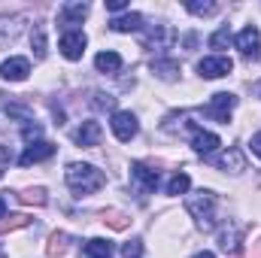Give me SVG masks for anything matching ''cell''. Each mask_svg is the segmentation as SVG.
<instances>
[{"label":"cell","instance_id":"44dd1931","mask_svg":"<svg viewBox=\"0 0 261 258\" xmlns=\"http://www.w3.org/2000/svg\"><path fill=\"white\" fill-rule=\"evenodd\" d=\"M85 258H113V243L110 240H100V237L88 240L85 243Z\"/></svg>","mask_w":261,"mask_h":258},{"label":"cell","instance_id":"ffe728a7","mask_svg":"<svg viewBox=\"0 0 261 258\" xmlns=\"http://www.w3.org/2000/svg\"><path fill=\"white\" fill-rule=\"evenodd\" d=\"M67 249H70V234H64V231H55V234L49 237V243H46V255H49V258H58V255H64Z\"/></svg>","mask_w":261,"mask_h":258},{"label":"cell","instance_id":"603a6c76","mask_svg":"<svg viewBox=\"0 0 261 258\" xmlns=\"http://www.w3.org/2000/svg\"><path fill=\"white\" fill-rule=\"evenodd\" d=\"M219 246L234 255V252L240 249V231H237V228H222V231H219Z\"/></svg>","mask_w":261,"mask_h":258},{"label":"cell","instance_id":"277c9868","mask_svg":"<svg viewBox=\"0 0 261 258\" xmlns=\"http://www.w3.org/2000/svg\"><path fill=\"white\" fill-rule=\"evenodd\" d=\"M237 107V97L234 94H228V91H219V94H213V100L206 104V116L210 119H216V122H222V125H228L231 122V110Z\"/></svg>","mask_w":261,"mask_h":258},{"label":"cell","instance_id":"3957f363","mask_svg":"<svg viewBox=\"0 0 261 258\" xmlns=\"http://www.w3.org/2000/svg\"><path fill=\"white\" fill-rule=\"evenodd\" d=\"M130 183H134V192L146 197L158 189V170H152L146 164H130Z\"/></svg>","mask_w":261,"mask_h":258},{"label":"cell","instance_id":"8fae6325","mask_svg":"<svg viewBox=\"0 0 261 258\" xmlns=\"http://www.w3.org/2000/svg\"><path fill=\"white\" fill-rule=\"evenodd\" d=\"M52 155H55V146H52V143H46V140H37V143H31V146L21 152L18 164H21V167H31V164L46 161V158H52Z\"/></svg>","mask_w":261,"mask_h":258},{"label":"cell","instance_id":"6da1fadb","mask_svg":"<svg viewBox=\"0 0 261 258\" xmlns=\"http://www.w3.org/2000/svg\"><path fill=\"white\" fill-rule=\"evenodd\" d=\"M64 179H67V186H70L76 194L100 192V189L107 186V176H103V170H97L94 164H82V161H73V164H67Z\"/></svg>","mask_w":261,"mask_h":258},{"label":"cell","instance_id":"d590c367","mask_svg":"<svg viewBox=\"0 0 261 258\" xmlns=\"http://www.w3.org/2000/svg\"><path fill=\"white\" fill-rule=\"evenodd\" d=\"M249 258H261V240H258V243H252V249H249Z\"/></svg>","mask_w":261,"mask_h":258},{"label":"cell","instance_id":"d4e9b609","mask_svg":"<svg viewBox=\"0 0 261 258\" xmlns=\"http://www.w3.org/2000/svg\"><path fill=\"white\" fill-rule=\"evenodd\" d=\"M189 189H192V179H189L186 173H173L164 192L170 194V197H179V194H186V192H189Z\"/></svg>","mask_w":261,"mask_h":258},{"label":"cell","instance_id":"4fadbf2b","mask_svg":"<svg viewBox=\"0 0 261 258\" xmlns=\"http://www.w3.org/2000/svg\"><path fill=\"white\" fill-rule=\"evenodd\" d=\"M100 125L97 122H82L79 128L73 131V143H79V146H85V149H91V146H97L100 143Z\"/></svg>","mask_w":261,"mask_h":258},{"label":"cell","instance_id":"5b68a950","mask_svg":"<svg viewBox=\"0 0 261 258\" xmlns=\"http://www.w3.org/2000/svg\"><path fill=\"white\" fill-rule=\"evenodd\" d=\"M234 46L240 49V55H243V58H249V61H258V58H261V34H258V28H255V24L243 28V31L237 34Z\"/></svg>","mask_w":261,"mask_h":258},{"label":"cell","instance_id":"9c48e42d","mask_svg":"<svg viewBox=\"0 0 261 258\" xmlns=\"http://www.w3.org/2000/svg\"><path fill=\"white\" fill-rule=\"evenodd\" d=\"M58 46H61V55L67 61H79L82 52H85V34L82 31H67V34H61Z\"/></svg>","mask_w":261,"mask_h":258},{"label":"cell","instance_id":"d6986e66","mask_svg":"<svg viewBox=\"0 0 261 258\" xmlns=\"http://www.w3.org/2000/svg\"><path fill=\"white\" fill-rule=\"evenodd\" d=\"M94 67H97L100 73H119V70H122V55H119V52H100V55L94 58Z\"/></svg>","mask_w":261,"mask_h":258},{"label":"cell","instance_id":"ba28073f","mask_svg":"<svg viewBox=\"0 0 261 258\" xmlns=\"http://www.w3.org/2000/svg\"><path fill=\"white\" fill-rule=\"evenodd\" d=\"M173 40H176V34H173L170 24H155V28L143 37V49H170Z\"/></svg>","mask_w":261,"mask_h":258},{"label":"cell","instance_id":"ab89813d","mask_svg":"<svg viewBox=\"0 0 261 258\" xmlns=\"http://www.w3.org/2000/svg\"><path fill=\"white\" fill-rule=\"evenodd\" d=\"M0 258H6V255H3V249H0Z\"/></svg>","mask_w":261,"mask_h":258},{"label":"cell","instance_id":"8992f818","mask_svg":"<svg viewBox=\"0 0 261 258\" xmlns=\"http://www.w3.org/2000/svg\"><path fill=\"white\" fill-rule=\"evenodd\" d=\"M231 70H234V61L225 58V55H216V58H203V61H197V73H200L203 79H222V76H228Z\"/></svg>","mask_w":261,"mask_h":258},{"label":"cell","instance_id":"83f0119b","mask_svg":"<svg viewBox=\"0 0 261 258\" xmlns=\"http://www.w3.org/2000/svg\"><path fill=\"white\" fill-rule=\"evenodd\" d=\"M24 225H31V219H28L24 213H18V216H6V219L0 222V234H6V231H15V228H24Z\"/></svg>","mask_w":261,"mask_h":258},{"label":"cell","instance_id":"7402d4cb","mask_svg":"<svg viewBox=\"0 0 261 258\" xmlns=\"http://www.w3.org/2000/svg\"><path fill=\"white\" fill-rule=\"evenodd\" d=\"M100 219H103L113 231H125V228H130V216L128 213H122V210H103Z\"/></svg>","mask_w":261,"mask_h":258},{"label":"cell","instance_id":"cb8c5ba5","mask_svg":"<svg viewBox=\"0 0 261 258\" xmlns=\"http://www.w3.org/2000/svg\"><path fill=\"white\" fill-rule=\"evenodd\" d=\"M31 49H34V58H37V61H43V58H46V31H43V24H34Z\"/></svg>","mask_w":261,"mask_h":258},{"label":"cell","instance_id":"f546056e","mask_svg":"<svg viewBox=\"0 0 261 258\" xmlns=\"http://www.w3.org/2000/svg\"><path fill=\"white\" fill-rule=\"evenodd\" d=\"M228 43H231V31H228V28H219V31L210 37V49H225Z\"/></svg>","mask_w":261,"mask_h":258},{"label":"cell","instance_id":"4dcf8cb0","mask_svg":"<svg viewBox=\"0 0 261 258\" xmlns=\"http://www.w3.org/2000/svg\"><path fill=\"white\" fill-rule=\"evenodd\" d=\"M122 255H125V258H140V255H143V240H140V237H134L130 243H125V246H122Z\"/></svg>","mask_w":261,"mask_h":258},{"label":"cell","instance_id":"d6a6232c","mask_svg":"<svg viewBox=\"0 0 261 258\" xmlns=\"http://www.w3.org/2000/svg\"><path fill=\"white\" fill-rule=\"evenodd\" d=\"M6 164H9V149L0 146V176H3V170H6Z\"/></svg>","mask_w":261,"mask_h":258},{"label":"cell","instance_id":"7c38bea8","mask_svg":"<svg viewBox=\"0 0 261 258\" xmlns=\"http://www.w3.org/2000/svg\"><path fill=\"white\" fill-rule=\"evenodd\" d=\"M28 73H31V61L28 58H6L0 64V76L6 82H21V79H28Z\"/></svg>","mask_w":261,"mask_h":258},{"label":"cell","instance_id":"e575fe53","mask_svg":"<svg viewBox=\"0 0 261 258\" xmlns=\"http://www.w3.org/2000/svg\"><path fill=\"white\" fill-rule=\"evenodd\" d=\"M249 146H252V152H255V155L261 158V131L255 134V137H252V140H249Z\"/></svg>","mask_w":261,"mask_h":258},{"label":"cell","instance_id":"60d3db41","mask_svg":"<svg viewBox=\"0 0 261 258\" xmlns=\"http://www.w3.org/2000/svg\"><path fill=\"white\" fill-rule=\"evenodd\" d=\"M258 94H261V85H258Z\"/></svg>","mask_w":261,"mask_h":258},{"label":"cell","instance_id":"f35d334b","mask_svg":"<svg viewBox=\"0 0 261 258\" xmlns=\"http://www.w3.org/2000/svg\"><path fill=\"white\" fill-rule=\"evenodd\" d=\"M195 258H216V255H213V252H206V249H203V252H197Z\"/></svg>","mask_w":261,"mask_h":258},{"label":"cell","instance_id":"5bb4252c","mask_svg":"<svg viewBox=\"0 0 261 258\" xmlns=\"http://www.w3.org/2000/svg\"><path fill=\"white\" fill-rule=\"evenodd\" d=\"M216 167L231 170V173H243V170H246V155H243L240 149H228V152H222V155L216 158Z\"/></svg>","mask_w":261,"mask_h":258},{"label":"cell","instance_id":"8d00e7d4","mask_svg":"<svg viewBox=\"0 0 261 258\" xmlns=\"http://www.w3.org/2000/svg\"><path fill=\"white\" fill-rule=\"evenodd\" d=\"M182 43H186V46H189V49H192V46H197V37H195V34H189V37H186V40H182Z\"/></svg>","mask_w":261,"mask_h":258},{"label":"cell","instance_id":"52a82bcc","mask_svg":"<svg viewBox=\"0 0 261 258\" xmlns=\"http://www.w3.org/2000/svg\"><path fill=\"white\" fill-rule=\"evenodd\" d=\"M88 15V3H64L61 9H58V24L64 28V34L67 31H73L76 24H82V18Z\"/></svg>","mask_w":261,"mask_h":258},{"label":"cell","instance_id":"f1b7e54d","mask_svg":"<svg viewBox=\"0 0 261 258\" xmlns=\"http://www.w3.org/2000/svg\"><path fill=\"white\" fill-rule=\"evenodd\" d=\"M186 9H189V12H195V15H213V12H219V3H200V0H189V3H186Z\"/></svg>","mask_w":261,"mask_h":258},{"label":"cell","instance_id":"74e56055","mask_svg":"<svg viewBox=\"0 0 261 258\" xmlns=\"http://www.w3.org/2000/svg\"><path fill=\"white\" fill-rule=\"evenodd\" d=\"M0 219H6V200L0 197Z\"/></svg>","mask_w":261,"mask_h":258},{"label":"cell","instance_id":"1f68e13d","mask_svg":"<svg viewBox=\"0 0 261 258\" xmlns=\"http://www.w3.org/2000/svg\"><path fill=\"white\" fill-rule=\"evenodd\" d=\"M40 134H43V128H40L37 122H24V125H21V137H24L28 143H34V140H37Z\"/></svg>","mask_w":261,"mask_h":258},{"label":"cell","instance_id":"2e32d148","mask_svg":"<svg viewBox=\"0 0 261 258\" xmlns=\"http://www.w3.org/2000/svg\"><path fill=\"white\" fill-rule=\"evenodd\" d=\"M110 28H113L116 34H134V31H140V28H143V15H140V12L116 15V18L110 21Z\"/></svg>","mask_w":261,"mask_h":258},{"label":"cell","instance_id":"4316f807","mask_svg":"<svg viewBox=\"0 0 261 258\" xmlns=\"http://www.w3.org/2000/svg\"><path fill=\"white\" fill-rule=\"evenodd\" d=\"M91 107H94V110H100V113H113V116H116V97H113V94L97 91V94L91 97Z\"/></svg>","mask_w":261,"mask_h":258},{"label":"cell","instance_id":"ac0fdd59","mask_svg":"<svg viewBox=\"0 0 261 258\" xmlns=\"http://www.w3.org/2000/svg\"><path fill=\"white\" fill-rule=\"evenodd\" d=\"M21 24H24V15H0V43H6V40H15L18 37V31H21Z\"/></svg>","mask_w":261,"mask_h":258},{"label":"cell","instance_id":"836d02e7","mask_svg":"<svg viewBox=\"0 0 261 258\" xmlns=\"http://www.w3.org/2000/svg\"><path fill=\"white\" fill-rule=\"evenodd\" d=\"M125 6H128L125 0H110V3H107V9H110V12H122Z\"/></svg>","mask_w":261,"mask_h":258},{"label":"cell","instance_id":"9a60e30c","mask_svg":"<svg viewBox=\"0 0 261 258\" xmlns=\"http://www.w3.org/2000/svg\"><path fill=\"white\" fill-rule=\"evenodd\" d=\"M192 146H195V152H200V155H210V152H216L222 146V140L216 134H210V131L195 128L192 131Z\"/></svg>","mask_w":261,"mask_h":258},{"label":"cell","instance_id":"484cf974","mask_svg":"<svg viewBox=\"0 0 261 258\" xmlns=\"http://www.w3.org/2000/svg\"><path fill=\"white\" fill-rule=\"evenodd\" d=\"M18 200H21V203H28V207H46V200H49V197H46V189H40V186H37V189H24V192L18 194Z\"/></svg>","mask_w":261,"mask_h":258},{"label":"cell","instance_id":"30bf717a","mask_svg":"<svg viewBox=\"0 0 261 258\" xmlns=\"http://www.w3.org/2000/svg\"><path fill=\"white\" fill-rule=\"evenodd\" d=\"M110 125H113V134H116L122 143L134 140V137H137V131H140V125H137V116H134V113H116Z\"/></svg>","mask_w":261,"mask_h":258},{"label":"cell","instance_id":"7a4b0ae2","mask_svg":"<svg viewBox=\"0 0 261 258\" xmlns=\"http://www.w3.org/2000/svg\"><path fill=\"white\" fill-rule=\"evenodd\" d=\"M186 210L195 216L200 231H213L216 228V194L213 192H195L186 197Z\"/></svg>","mask_w":261,"mask_h":258},{"label":"cell","instance_id":"e0dca14e","mask_svg":"<svg viewBox=\"0 0 261 258\" xmlns=\"http://www.w3.org/2000/svg\"><path fill=\"white\" fill-rule=\"evenodd\" d=\"M152 73L158 79H164V82H173V79H179V61H173V58H155L152 61Z\"/></svg>","mask_w":261,"mask_h":258}]
</instances>
